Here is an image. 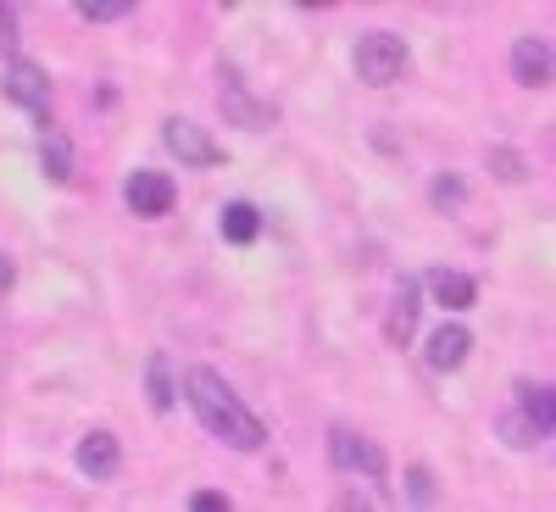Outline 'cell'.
I'll list each match as a JSON object with an SVG mask.
<instances>
[{
  "label": "cell",
  "instance_id": "6",
  "mask_svg": "<svg viewBox=\"0 0 556 512\" xmlns=\"http://www.w3.org/2000/svg\"><path fill=\"white\" fill-rule=\"evenodd\" d=\"M0 89H7L17 107H28L34 117L51 112V78H45L39 62H12V67H7V84H0Z\"/></svg>",
  "mask_w": 556,
  "mask_h": 512
},
{
  "label": "cell",
  "instance_id": "2",
  "mask_svg": "<svg viewBox=\"0 0 556 512\" xmlns=\"http://www.w3.org/2000/svg\"><path fill=\"white\" fill-rule=\"evenodd\" d=\"M406 73V39H395V34H367V39H356V78L362 84H374V89H384V84H395Z\"/></svg>",
  "mask_w": 556,
  "mask_h": 512
},
{
  "label": "cell",
  "instance_id": "13",
  "mask_svg": "<svg viewBox=\"0 0 556 512\" xmlns=\"http://www.w3.org/2000/svg\"><path fill=\"white\" fill-rule=\"evenodd\" d=\"M217 228H223L228 246H251V240L262 235V212H256L251 201H228L223 217H217Z\"/></svg>",
  "mask_w": 556,
  "mask_h": 512
},
{
  "label": "cell",
  "instance_id": "3",
  "mask_svg": "<svg viewBox=\"0 0 556 512\" xmlns=\"http://www.w3.org/2000/svg\"><path fill=\"white\" fill-rule=\"evenodd\" d=\"M162 139H167V151H173L178 162H190V167H217V162H223L217 139H212L201 123H190V117H167V123H162Z\"/></svg>",
  "mask_w": 556,
  "mask_h": 512
},
{
  "label": "cell",
  "instance_id": "15",
  "mask_svg": "<svg viewBox=\"0 0 556 512\" xmlns=\"http://www.w3.org/2000/svg\"><path fill=\"white\" fill-rule=\"evenodd\" d=\"M518 396H523V401H518V412L529 417V424H534L540 435H551V429H556V385H523Z\"/></svg>",
  "mask_w": 556,
  "mask_h": 512
},
{
  "label": "cell",
  "instance_id": "8",
  "mask_svg": "<svg viewBox=\"0 0 556 512\" xmlns=\"http://www.w3.org/2000/svg\"><path fill=\"white\" fill-rule=\"evenodd\" d=\"M551 67H556V57H551V45H545V39L523 34V39L513 45V78H518V84L545 89V84H551Z\"/></svg>",
  "mask_w": 556,
  "mask_h": 512
},
{
  "label": "cell",
  "instance_id": "7",
  "mask_svg": "<svg viewBox=\"0 0 556 512\" xmlns=\"http://www.w3.org/2000/svg\"><path fill=\"white\" fill-rule=\"evenodd\" d=\"M217 101H223V112H228V123H235V128H267L273 123V107L245 96V84H240L235 67H223V96Z\"/></svg>",
  "mask_w": 556,
  "mask_h": 512
},
{
  "label": "cell",
  "instance_id": "10",
  "mask_svg": "<svg viewBox=\"0 0 556 512\" xmlns=\"http://www.w3.org/2000/svg\"><path fill=\"white\" fill-rule=\"evenodd\" d=\"M417 296H424V285H417V278H401V285H395V301H390V323H384L390 346H406V340L417 335Z\"/></svg>",
  "mask_w": 556,
  "mask_h": 512
},
{
  "label": "cell",
  "instance_id": "9",
  "mask_svg": "<svg viewBox=\"0 0 556 512\" xmlns=\"http://www.w3.org/2000/svg\"><path fill=\"white\" fill-rule=\"evenodd\" d=\"M78 469H84L89 479H112V474L123 469V446H117V435H106V429L84 435V440H78Z\"/></svg>",
  "mask_w": 556,
  "mask_h": 512
},
{
  "label": "cell",
  "instance_id": "11",
  "mask_svg": "<svg viewBox=\"0 0 556 512\" xmlns=\"http://www.w3.org/2000/svg\"><path fill=\"white\" fill-rule=\"evenodd\" d=\"M473 351V335L462 329V323H440L434 340H429V367H440V374H451V367H462Z\"/></svg>",
  "mask_w": 556,
  "mask_h": 512
},
{
  "label": "cell",
  "instance_id": "17",
  "mask_svg": "<svg viewBox=\"0 0 556 512\" xmlns=\"http://www.w3.org/2000/svg\"><path fill=\"white\" fill-rule=\"evenodd\" d=\"M484 162H490V173H495L501 184H523V178H529V167H523V157H518L513 146H490Z\"/></svg>",
  "mask_w": 556,
  "mask_h": 512
},
{
  "label": "cell",
  "instance_id": "12",
  "mask_svg": "<svg viewBox=\"0 0 556 512\" xmlns=\"http://www.w3.org/2000/svg\"><path fill=\"white\" fill-rule=\"evenodd\" d=\"M429 290H434V301H440L445 312H468V307H473V296H479L473 278H468V273H451V267L429 273Z\"/></svg>",
  "mask_w": 556,
  "mask_h": 512
},
{
  "label": "cell",
  "instance_id": "20",
  "mask_svg": "<svg viewBox=\"0 0 556 512\" xmlns=\"http://www.w3.org/2000/svg\"><path fill=\"white\" fill-rule=\"evenodd\" d=\"M501 435H506V440H513V446H534V435H540V429L529 424V417H523V412H513V417H501Z\"/></svg>",
  "mask_w": 556,
  "mask_h": 512
},
{
  "label": "cell",
  "instance_id": "21",
  "mask_svg": "<svg viewBox=\"0 0 556 512\" xmlns=\"http://www.w3.org/2000/svg\"><path fill=\"white\" fill-rule=\"evenodd\" d=\"M429 196H434V207H462V184H456L451 173H440V178H434V190H429Z\"/></svg>",
  "mask_w": 556,
  "mask_h": 512
},
{
  "label": "cell",
  "instance_id": "5",
  "mask_svg": "<svg viewBox=\"0 0 556 512\" xmlns=\"http://www.w3.org/2000/svg\"><path fill=\"white\" fill-rule=\"evenodd\" d=\"M128 207H134V217H167L173 212V201H178V190H173V178L167 173H151V167H139L134 178H128Z\"/></svg>",
  "mask_w": 556,
  "mask_h": 512
},
{
  "label": "cell",
  "instance_id": "14",
  "mask_svg": "<svg viewBox=\"0 0 556 512\" xmlns=\"http://www.w3.org/2000/svg\"><path fill=\"white\" fill-rule=\"evenodd\" d=\"M39 167H45V178H51V184H67V178H73V146H67L62 128H45V139H39Z\"/></svg>",
  "mask_w": 556,
  "mask_h": 512
},
{
  "label": "cell",
  "instance_id": "24",
  "mask_svg": "<svg viewBox=\"0 0 556 512\" xmlns=\"http://www.w3.org/2000/svg\"><path fill=\"white\" fill-rule=\"evenodd\" d=\"M190 512H235V507H228V496H217V490H201V496H190Z\"/></svg>",
  "mask_w": 556,
  "mask_h": 512
},
{
  "label": "cell",
  "instance_id": "23",
  "mask_svg": "<svg viewBox=\"0 0 556 512\" xmlns=\"http://www.w3.org/2000/svg\"><path fill=\"white\" fill-rule=\"evenodd\" d=\"M329 512H374V501H367V496H362V490H340V496H334V507H329Z\"/></svg>",
  "mask_w": 556,
  "mask_h": 512
},
{
  "label": "cell",
  "instance_id": "1",
  "mask_svg": "<svg viewBox=\"0 0 556 512\" xmlns=\"http://www.w3.org/2000/svg\"><path fill=\"white\" fill-rule=\"evenodd\" d=\"M184 396H190V407H195V417L223 440V446H235V451H256L262 440H267V429H262V417L223 385V374H212V367H190L184 374Z\"/></svg>",
  "mask_w": 556,
  "mask_h": 512
},
{
  "label": "cell",
  "instance_id": "4",
  "mask_svg": "<svg viewBox=\"0 0 556 512\" xmlns=\"http://www.w3.org/2000/svg\"><path fill=\"white\" fill-rule=\"evenodd\" d=\"M329 457H334V469H345V474H367V479H384V474H390L384 446L362 440V435H351V429H334V435H329Z\"/></svg>",
  "mask_w": 556,
  "mask_h": 512
},
{
  "label": "cell",
  "instance_id": "19",
  "mask_svg": "<svg viewBox=\"0 0 556 512\" xmlns=\"http://www.w3.org/2000/svg\"><path fill=\"white\" fill-rule=\"evenodd\" d=\"M128 12H134L128 0H84V7H78L84 23H117V17H128Z\"/></svg>",
  "mask_w": 556,
  "mask_h": 512
},
{
  "label": "cell",
  "instance_id": "16",
  "mask_svg": "<svg viewBox=\"0 0 556 512\" xmlns=\"http://www.w3.org/2000/svg\"><path fill=\"white\" fill-rule=\"evenodd\" d=\"M146 385H151V407L156 412H173V362H167V351H151V362H146Z\"/></svg>",
  "mask_w": 556,
  "mask_h": 512
},
{
  "label": "cell",
  "instance_id": "25",
  "mask_svg": "<svg viewBox=\"0 0 556 512\" xmlns=\"http://www.w3.org/2000/svg\"><path fill=\"white\" fill-rule=\"evenodd\" d=\"M12 278H17V267H12V257H7V251H0V296L12 290Z\"/></svg>",
  "mask_w": 556,
  "mask_h": 512
},
{
  "label": "cell",
  "instance_id": "18",
  "mask_svg": "<svg viewBox=\"0 0 556 512\" xmlns=\"http://www.w3.org/2000/svg\"><path fill=\"white\" fill-rule=\"evenodd\" d=\"M406 496L417 512H434V474L429 469H406Z\"/></svg>",
  "mask_w": 556,
  "mask_h": 512
},
{
  "label": "cell",
  "instance_id": "22",
  "mask_svg": "<svg viewBox=\"0 0 556 512\" xmlns=\"http://www.w3.org/2000/svg\"><path fill=\"white\" fill-rule=\"evenodd\" d=\"M0 51H17V7H0Z\"/></svg>",
  "mask_w": 556,
  "mask_h": 512
}]
</instances>
